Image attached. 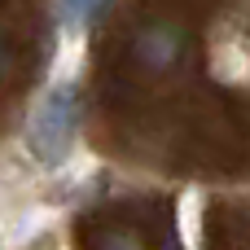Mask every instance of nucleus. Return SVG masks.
<instances>
[{
  "instance_id": "3",
  "label": "nucleus",
  "mask_w": 250,
  "mask_h": 250,
  "mask_svg": "<svg viewBox=\"0 0 250 250\" xmlns=\"http://www.w3.org/2000/svg\"><path fill=\"white\" fill-rule=\"evenodd\" d=\"M105 4L110 0H53L62 26H88V22H97L105 13Z\"/></svg>"
},
{
  "instance_id": "2",
  "label": "nucleus",
  "mask_w": 250,
  "mask_h": 250,
  "mask_svg": "<svg viewBox=\"0 0 250 250\" xmlns=\"http://www.w3.org/2000/svg\"><path fill=\"white\" fill-rule=\"evenodd\" d=\"M189 26L171 13H154V18H141L127 35V53H132V66L145 75V79H171L185 62H189Z\"/></svg>"
},
{
  "instance_id": "5",
  "label": "nucleus",
  "mask_w": 250,
  "mask_h": 250,
  "mask_svg": "<svg viewBox=\"0 0 250 250\" xmlns=\"http://www.w3.org/2000/svg\"><path fill=\"white\" fill-rule=\"evenodd\" d=\"M4 70H9V40H4V31H0V79H4Z\"/></svg>"
},
{
  "instance_id": "1",
  "label": "nucleus",
  "mask_w": 250,
  "mask_h": 250,
  "mask_svg": "<svg viewBox=\"0 0 250 250\" xmlns=\"http://www.w3.org/2000/svg\"><path fill=\"white\" fill-rule=\"evenodd\" d=\"M75 132H79V92L70 83H57L44 92V101L31 110V123H26V149L35 163L44 167H62L70 158V145H75Z\"/></svg>"
},
{
  "instance_id": "4",
  "label": "nucleus",
  "mask_w": 250,
  "mask_h": 250,
  "mask_svg": "<svg viewBox=\"0 0 250 250\" xmlns=\"http://www.w3.org/2000/svg\"><path fill=\"white\" fill-rule=\"evenodd\" d=\"M88 250H149V242H145L136 229L114 224V229H97L92 242H88Z\"/></svg>"
}]
</instances>
